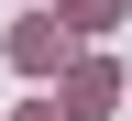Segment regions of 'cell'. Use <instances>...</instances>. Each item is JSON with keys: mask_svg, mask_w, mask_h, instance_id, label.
<instances>
[{"mask_svg": "<svg viewBox=\"0 0 132 121\" xmlns=\"http://www.w3.org/2000/svg\"><path fill=\"white\" fill-rule=\"evenodd\" d=\"M110 99H121V77H110V66H77L55 110H66V121H99V110H110Z\"/></svg>", "mask_w": 132, "mask_h": 121, "instance_id": "cell-1", "label": "cell"}, {"mask_svg": "<svg viewBox=\"0 0 132 121\" xmlns=\"http://www.w3.org/2000/svg\"><path fill=\"white\" fill-rule=\"evenodd\" d=\"M66 11H77V22H88V33H99V22H110V11H121V0H66Z\"/></svg>", "mask_w": 132, "mask_h": 121, "instance_id": "cell-2", "label": "cell"}, {"mask_svg": "<svg viewBox=\"0 0 132 121\" xmlns=\"http://www.w3.org/2000/svg\"><path fill=\"white\" fill-rule=\"evenodd\" d=\"M22 121H66V110H22Z\"/></svg>", "mask_w": 132, "mask_h": 121, "instance_id": "cell-3", "label": "cell"}]
</instances>
